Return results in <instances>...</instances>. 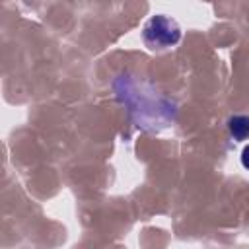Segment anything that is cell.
I'll list each match as a JSON object with an SVG mask.
<instances>
[{
    "instance_id": "7a4b0ae2",
    "label": "cell",
    "mask_w": 249,
    "mask_h": 249,
    "mask_svg": "<svg viewBox=\"0 0 249 249\" xmlns=\"http://www.w3.org/2000/svg\"><path fill=\"white\" fill-rule=\"evenodd\" d=\"M228 132L233 140H249V115H233L228 119Z\"/></svg>"
},
{
    "instance_id": "6da1fadb",
    "label": "cell",
    "mask_w": 249,
    "mask_h": 249,
    "mask_svg": "<svg viewBox=\"0 0 249 249\" xmlns=\"http://www.w3.org/2000/svg\"><path fill=\"white\" fill-rule=\"evenodd\" d=\"M142 39L150 49H169L181 41V27L173 18L158 14L144 23Z\"/></svg>"
},
{
    "instance_id": "3957f363",
    "label": "cell",
    "mask_w": 249,
    "mask_h": 249,
    "mask_svg": "<svg viewBox=\"0 0 249 249\" xmlns=\"http://www.w3.org/2000/svg\"><path fill=\"white\" fill-rule=\"evenodd\" d=\"M241 165L245 167V169H249V144L243 148V152H241Z\"/></svg>"
}]
</instances>
